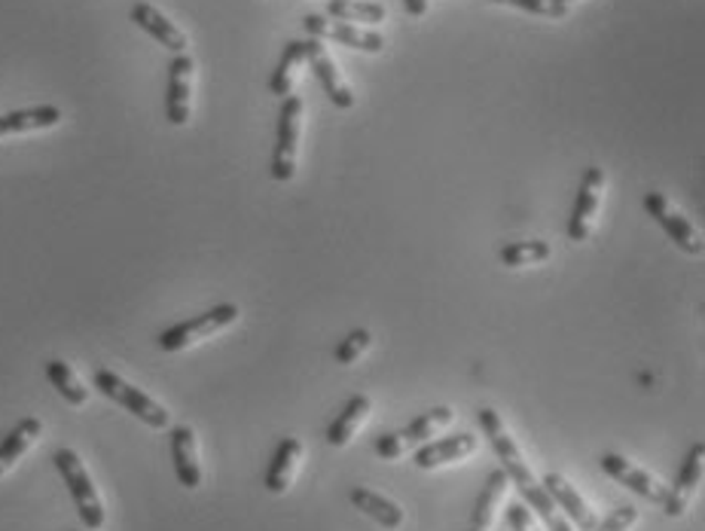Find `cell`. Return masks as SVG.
<instances>
[{"mask_svg": "<svg viewBox=\"0 0 705 531\" xmlns=\"http://www.w3.org/2000/svg\"><path fill=\"white\" fill-rule=\"evenodd\" d=\"M479 425L486 430V437H489L491 449H495V456L501 458V470L507 473V480L514 482L519 489V494L529 501L531 510H538V517L547 519L550 513H556L559 507L553 504V498L543 492V486L535 480V473L531 468L526 465V458L519 452V446L514 442V437L507 434L501 421V413H495V409H479Z\"/></svg>", "mask_w": 705, "mask_h": 531, "instance_id": "6da1fadb", "label": "cell"}, {"mask_svg": "<svg viewBox=\"0 0 705 531\" xmlns=\"http://www.w3.org/2000/svg\"><path fill=\"white\" fill-rule=\"evenodd\" d=\"M302 119H305V104L300 95H288L281 102L276 128V153H272V177L288 184L297 177V163H300V135Z\"/></svg>", "mask_w": 705, "mask_h": 531, "instance_id": "7a4b0ae2", "label": "cell"}, {"mask_svg": "<svg viewBox=\"0 0 705 531\" xmlns=\"http://www.w3.org/2000/svg\"><path fill=\"white\" fill-rule=\"evenodd\" d=\"M52 461H55V468L62 473L68 492L74 498L76 513L83 519V525L92 531L101 529V525H104V504H101L99 492H95V486L89 480V473L86 468H83L80 456H76L74 449H59V452L52 456Z\"/></svg>", "mask_w": 705, "mask_h": 531, "instance_id": "3957f363", "label": "cell"}, {"mask_svg": "<svg viewBox=\"0 0 705 531\" xmlns=\"http://www.w3.org/2000/svg\"><path fill=\"white\" fill-rule=\"evenodd\" d=\"M236 321H239V305L220 303L215 309H208L205 315L189 317L184 324H175V327L165 330L163 336H159V348L163 352H184L189 345L215 336V333H220L229 324H236Z\"/></svg>", "mask_w": 705, "mask_h": 531, "instance_id": "277c9868", "label": "cell"}, {"mask_svg": "<svg viewBox=\"0 0 705 531\" xmlns=\"http://www.w3.org/2000/svg\"><path fill=\"white\" fill-rule=\"evenodd\" d=\"M455 413L449 406H437L425 416H418L416 421H409L403 430H394V434H385L376 440V456L382 461H397V458L409 449V446H418V442H428V437L440 434L443 428L453 425Z\"/></svg>", "mask_w": 705, "mask_h": 531, "instance_id": "5b68a950", "label": "cell"}, {"mask_svg": "<svg viewBox=\"0 0 705 531\" xmlns=\"http://www.w3.org/2000/svg\"><path fill=\"white\" fill-rule=\"evenodd\" d=\"M95 388H99L104 397H111L116 400L120 406H126L132 416H138L144 425H151V428H168V413H165V406H159L153 397L135 388V385H128L123 382L116 373L111 369H95Z\"/></svg>", "mask_w": 705, "mask_h": 531, "instance_id": "8992f818", "label": "cell"}, {"mask_svg": "<svg viewBox=\"0 0 705 531\" xmlns=\"http://www.w3.org/2000/svg\"><path fill=\"white\" fill-rule=\"evenodd\" d=\"M644 208H647V215L654 217L660 227L666 229V236L678 244L681 251L693 253V257H703V232L693 227L691 220L681 215L678 208L668 202L663 192H647L644 196Z\"/></svg>", "mask_w": 705, "mask_h": 531, "instance_id": "52a82bcc", "label": "cell"}, {"mask_svg": "<svg viewBox=\"0 0 705 531\" xmlns=\"http://www.w3.org/2000/svg\"><path fill=\"white\" fill-rule=\"evenodd\" d=\"M604 168H587V175L580 180L578 199H574V211L568 217V239L571 241H587L595 227V217L602 208V192H604Z\"/></svg>", "mask_w": 705, "mask_h": 531, "instance_id": "ba28073f", "label": "cell"}, {"mask_svg": "<svg viewBox=\"0 0 705 531\" xmlns=\"http://www.w3.org/2000/svg\"><path fill=\"white\" fill-rule=\"evenodd\" d=\"M193 86H196V62L193 55H175L168 64V95H165V116L172 126H187L193 116Z\"/></svg>", "mask_w": 705, "mask_h": 531, "instance_id": "9c48e42d", "label": "cell"}, {"mask_svg": "<svg viewBox=\"0 0 705 531\" xmlns=\"http://www.w3.org/2000/svg\"><path fill=\"white\" fill-rule=\"evenodd\" d=\"M302 28L312 34L315 40H336L342 46H352V50L361 52H382L385 50V38L370 31V28L349 25V22H336V19H328V15H305L302 19Z\"/></svg>", "mask_w": 705, "mask_h": 531, "instance_id": "30bf717a", "label": "cell"}, {"mask_svg": "<svg viewBox=\"0 0 705 531\" xmlns=\"http://www.w3.org/2000/svg\"><path fill=\"white\" fill-rule=\"evenodd\" d=\"M599 465H602V470L611 477V480H618L620 486H626V489H632L635 494H642V498H647V501H654V504H663V501H666L668 486H663V482L656 480L654 473L635 468L630 458L618 456V452H604V456L599 458Z\"/></svg>", "mask_w": 705, "mask_h": 531, "instance_id": "8fae6325", "label": "cell"}, {"mask_svg": "<svg viewBox=\"0 0 705 531\" xmlns=\"http://www.w3.org/2000/svg\"><path fill=\"white\" fill-rule=\"evenodd\" d=\"M305 62L312 64V71L321 80V86L330 95V102L336 104L340 111H352L354 107V92L352 86L345 83V76L340 74V64L330 59V52L324 50L321 40H305Z\"/></svg>", "mask_w": 705, "mask_h": 531, "instance_id": "7c38bea8", "label": "cell"}, {"mask_svg": "<svg viewBox=\"0 0 705 531\" xmlns=\"http://www.w3.org/2000/svg\"><path fill=\"white\" fill-rule=\"evenodd\" d=\"M703 465H705V442H696L691 452H687V461H684V468H681L678 480H675V486L666 492V501H663L666 517L678 519L681 513L691 507L693 494H696L699 482H703Z\"/></svg>", "mask_w": 705, "mask_h": 531, "instance_id": "4fadbf2b", "label": "cell"}, {"mask_svg": "<svg viewBox=\"0 0 705 531\" xmlns=\"http://www.w3.org/2000/svg\"><path fill=\"white\" fill-rule=\"evenodd\" d=\"M541 486H543V492L553 498V504L559 507V510H566L568 519H571L580 531H592L595 525H599L595 510H590V504L583 501V494H580L578 489L562 477V473H547V477L541 480Z\"/></svg>", "mask_w": 705, "mask_h": 531, "instance_id": "5bb4252c", "label": "cell"}, {"mask_svg": "<svg viewBox=\"0 0 705 531\" xmlns=\"http://www.w3.org/2000/svg\"><path fill=\"white\" fill-rule=\"evenodd\" d=\"M132 22H135L141 31H147L153 40H159V46L175 52V55H184V52L189 50L187 34H184L168 15L159 13L153 3H135V7H132Z\"/></svg>", "mask_w": 705, "mask_h": 531, "instance_id": "9a60e30c", "label": "cell"}, {"mask_svg": "<svg viewBox=\"0 0 705 531\" xmlns=\"http://www.w3.org/2000/svg\"><path fill=\"white\" fill-rule=\"evenodd\" d=\"M477 452V437L474 434H455V437H443V440L425 442L416 452L418 470H437L443 465H453L462 458Z\"/></svg>", "mask_w": 705, "mask_h": 531, "instance_id": "2e32d148", "label": "cell"}, {"mask_svg": "<svg viewBox=\"0 0 705 531\" xmlns=\"http://www.w3.org/2000/svg\"><path fill=\"white\" fill-rule=\"evenodd\" d=\"M172 458H175V473L184 489H199L201 468L199 452H196V430L189 425H177L172 430Z\"/></svg>", "mask_w": 705, "mask_h": 531, "instance_id": "e0dca14e", "label": "cell"}, {"mask_svg": "<svg viewBox=\"0 0 705 531\" xmlns=\"http://www.w3.org/2000/svg\"><path fill=\"white\" fill-rule=\"evenodd\" d=\"M302 442L297 437H284L278 442L276 456H272V465H269V473H266V489L272 494H284L290 489V482L297 480L302 465Z\"/></svg>", "mask_w": 705, "mask_h": 531, "instance_id": "ac0fdd59", "label": "cell"}, {"mask_svg": "<svg viewBox=\"0 0 705 531\" xmlns=\"http://www.w3.org/2000/svg\"><path fill=\"white\" fill-rule=\"evenodd\" d=\"M59 123H62V111L55 104H38V107H25V111H13V114L0 116V138L3 135L43 132V128H55Z\"/></svg>", "mask_w": 705, "mask_h": 531, "instance_id": "d6986e66", "label": "cell"}, {"mask_svg": "<svg viewBox=\"0 0 705 531\" xmlns=\"http://www.w3.org/2000/svg\"><path fill=\"white\" fill-rule=\"evenodd\" d=\"M373 413V400L366 394H354L352 400L345 404V409L340 413V418L328 428V442L333 449H342L354 440V434L364 428V421Z\"/></svg>", "mask_w": 705, "mask_h": 531, "instance_id": "ffe728a7", "label": "cell"}, {"mask_svg": "<svg viewBox=\"0 0 705 531\" xmlns=\"http://www.w3.org/2000/svg\"><path fill=\"white\" fill-rule=\"evenodd\" d=\"M302 67H305V40H290L284 52H281V62H278L276 74L269 80L272 95H278V98L293 95V88L300 83Z\"/></svg>", "mask_w": 705, "mask_h": 531, "instance_id": "44dd1931", "label": "cell"}, {"mask_svg": "<svg viewBox=\"0 0 705 531\" xmlns=\"http://www.w3.org/2000/svg\"><path fill=\"white\" fill-rule=\"evenodd\" d=\"M507 486H510L507 473L501 468L491 470L486 489H483L477 507H474V517H470V529L467 531H491V522H495V513L501 507V498L507 494Z\"/></svg>", "mask_w": 705, "mask_h": 531, "instance_id": "7402d4cb", "label": "cell"}, {"mask_svg": "<svg viewBox=\"0 0 705 531\" xmlns=\"http://www.w3.org/2000/svg\"><path fill=\"white\" fill-rule=\"evenodd\" d=\"M40 430H43V421L31 416V418H22V421H19L7 437H3V442H0V477L13 468L19 458L25 456L28 449H31V442L40 437Z\"/></svg>", "mask_w": 705, "mask_h": 531, "instance_id": "603a6c76", "label": "cell"}, {"mask_svg": "<svg viewBox=\"0 0 705 531\" xmlns=\"http://www.w3.org/2000/svg\"><path fill=\"white\" fill-rule=\"evenodd\" d=\"M328 19L349 22V25H382L388 19V10L373 0H330Z\"/></svg>", "mask_w": 705, "mask_h": 531, "instance_id": "cb8c5ba5", "label": "cell"}, {"mask_svg": "<svg viewBox=\"0 0 705 531\" xmlns=\"http://www.w3.org/2000/svg\"><path fill=\"white\" fill-rule=\"evenodd\" d=\"M352 504L364 513V517L376 519L382 529H401L403 525V510L388 498L370 492V489H354Z\"/></svg>", "mask_w": 705, "mask_h": 531, "instance_id": "d4e9b609", "label": "cell"}, {"mask_svg": "<svg viewBox=\"0 0 705 531\" xmlns=\"http://www.w3.org/2000/svg\"><path fill=\"white\" fill-rule=\"evenodd\" d=\"M46 376H50L52 388H59V394H62L68 404L83 406L89 400V392L83 388V382L76 379L74 369L68 367L64 361H50L46 364Z\"/></svg>", "mask_w": 705, "mask_h": 531, "instance_id": "484cf974", "label": "cell"}, {"mask_svg": "<svg viewBox=\"0 0 705 531\" xmlns=\"http://www.w3.org/2000/svg\"><path fill=\"white\" fill-rule=\"evenodd\" d=\"M550 260V244L547 241H514L501 248V263L507 269H522V266H538Z\"/></svg>", "mask_w": 705, "mask_h": 531, "instance_id": "4316f807", "label": "cell"}, {"mask_svg": "<svg viewBox=\"0 0 705 531\" xmlns=\"http://www.w3.org/2000/svg\"><path fill=\"white\" fill-rule=\"evenodd\" d=\"M370 345H373L370 330H352V333L340 342V348H336V364L349 367L354 361H361V357L370 352Z\"/></svg>", "mask_w": 705, "mask_h": 531, "instance_id": "83f0119b", "label": "cell"}, {"mask_svg": "<svg viewBox=\"0 0 705 531\" xmlns=\"http://www.w3.org/2000/svg\"><path fill=\"white\" fill-rule=\"evenodd\" d=\"M489 3H507V7H517L531 15H543V19H566L568 15L566 3H556V0H489Z\"/></svg>", "mask_w": 705, "mask_h": 531, "instance_id": "f1b7e54d", "label": "cell"}, {"mask_svg": "<svg viewBox=\"0 0 705 531\" xmlns=\"http://www.w3.org/2000/svg\"><path fill=\"white\" fill-rule=\"evenodd\" d=\"M635 522H639V507L623 504V507H618L611 517L604 519L602 525H595L592 531H630Z\"/></svg>", "mask_w": 705, "mask_h": 531, "instance_id": "f546056e", "label": "cell"}, {"mask_svg": "<svg viewBox=\"0 0 705 531\" xmlns=\"http://www.w3.org/2000/svg\"><path fill=\"white\" fill-rule=\"evenodd\" d=\"M507 522H510L514 531H541L535 517H531V510L522 501H514V504L507 507Z\"/></svg>", "mask_w": 705, "mask_h": 531, "instance_id": "4dcf8cb0", "label": "cell"}, {"mask_svg": "<svg viewBox=\"0 0 705 531\" xmlns=\"http://www.w3.org/2000/svg\"><path fill=\"white\" fill-rule=\"evenodd\" d=\"M403 7H406V13L413 15V19L428 15V0H403Z\"/></svg>", "mask_w": 705, "mask_h": 531, "instance_id": "1f68e13d", "label": "cell"}, {"mask_svg": "<svg viewBox=\"0 0 705 531\" xmlns=\"http://www.w3.org/2000/svg\"><path fill=\"white\" fill-rule=\"evenodd\" d=\"M543 522L550 525V531H574V529H571V522H568V519L559 517V510H556V513H550V517L543 519Z\"/></svg>", "mask_w": 705, "mask_h": 531, "instance_id": "d6a6232c", "label": "cell"}, {"mask_svg": "<svg viewBox=\"0 0 705 531\" xmlns=\"http://www.w3.org/2000/svg\"><path fill=\"white\" fill-rule=\"evenodd\" d=\"M556 3H566V7H568V3H574V0H556Z\"/></svg>", "mask_w": 705, "mask_h": 531, "instance_id": "836d02e7", "label": "cell"}]
</instances>
